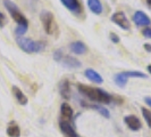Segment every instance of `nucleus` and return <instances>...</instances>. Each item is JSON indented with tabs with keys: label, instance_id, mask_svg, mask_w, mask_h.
Wrapping results in <instances>:
<instances>
[{
	"label": "nucleus",
	"instance_id": "f257e3e1",
	"mask_svg": "<svg viewBox=\"0 0 151 137\" xmlns=\"http://www.w3.org/2000/svg\"><path fill=\"white\" fill-rule=\"evenodd\" d=\"M4 5L9 12V14L12 16V18L17 23V28L15 29V34L17 37H23L24 33L29 29V21L25 16L22 14V12L19 10V8L17 7L15 2H13L12 0H4Z\"/></svg>",
	"mask_w": 151,
	"mask_h": 137
},
{
	"label": "nucleus",
	"instance_id": "f03ea898",
	"mask_svg": "<svg viewBox=\"0 0 151 137\" xmlns=\"http://www.w3.org/2000/svg\"><path fill=\"white\" fill-rule=\"evenodd\" d=\"M77 87H78V90L83 95H85L88 98H90L93 102L102 103V104H108L111 102V96L100 88H94V87H90L82 84H80Z\"/></svg>",
	"mask_w": 151,
	"mask_h": 137
},
{
	"label": "nucleus",
	"instance_id": "7ed1b4c3",
	"mask_svg": "<svg viewBox=\"0 0 151 137\" xmlns=\"http://www.w3.org/2000/svg\"><path fill=\"white\" fill-rule=\"evenodd\" d=\"M16 42L18 47L24 50L27 54H35L40 53L41 50L45 49V44L41 41H35L30 38H25V37H17L16 38Z\"/></svg>",
	"mask_w": 151,
	"mask_h": 137
},
{
	"label": "nucleus",
	"instance_id": "20e7f679",
	"mask_svg": "<svg viewBox=\"0 0 151 137\" xmlns=\"http://www.w3.org/2000/svg\"><path fill=\"white\" fill-rule=\"evenodd\" d=\"M40 20L42 22L43 29L48 34H53L57 31V24H56V20L55 16L49 10H43L40 14Z\"/></svg>",
	"mask_w": 151,
	"mask_h": 137
},
{
	"label": "nucleus",
	"instance_id": "39448f33",
	"mask_svg": "<svg viewBox=\"0 0 151 137\" xmlns=\"http://www.w3.org/2000/svg\"><path fill=\"white\" fill-rule=\"evenodd\" d=\"M110 18L116 25H118L123 30H129L131 29V23H129V18L126 17L124 12H116L111 15Z\"/></svg>",
	"mask_w": 151,
	"mask_h": 137
},
{
	"label": "nucleus",
	"instance_id": "423d86ee",
	"mask_svg": "<svg viewBox=\"0 0 151 137\" xmlns=\"http://www.w3.org/2000/svg\"><path fill=\"white\" fill-rule=\"evenodd\" d=\"M133 21L137 26H149L151 24V20L149 18V16L141 10L135 12V14L133 15Z\"/></svg>",
	"mask_w": 151,
	"mask_h": 137
},
{
	"label": "nucleus",
	"instance_id": "0eeeda50",
	"mask_svg": "<svg viewBox=\"0 0 151 137\" xmlns=\"http://www.w3.org/2000/svg\"><path fill=\"white\" fill-rule=\"evenodd\" d=\"M124 121L126 123V126L131 130H133V131H137V130L141 129V127H142L140 119L137 117H135V115H126L124 118Z\"/></svg>",
	"mask_w": 151,
	"mask_h": 137
},
{
	"label": "nucleus",
	"instance_id": "6e6552de",
	"mask_svg": "<svg viewBox=\"0 0 151 137\" xmlns=\"http://www.w3.org/2000/svg\"><path fill=\"white\" fill-rule=\"evenodd\" d=\"M60 1L69 12L74 14H80L82 12V6L78 0H60Z\"/></svg>",
	"mask_w": 151,
	"mask_h": 137
},
{
	"label": "nucleus",
	"instance_id": "1a4fd4ad",
	"mask_svg": "<svg viewBox=\"0 0 151 137\" xmlns=\"http://www.w3.org/2000/svg\"><path fill=\"white\" fill-rule=\"evenodd\" d=\"M69 49L76 55H83L88 52V47L83 41H73L69 44Z\"/></svg>",
	"mask_w": 151,
	"mask_h": 137
},
{
	"label": "nucleus",
	"instance_id": "9d476101",
	"mask_svg": "<svg viewBox=\"0 0 151 137\" xmlns=\"http://www.w3.org/2000/svg\"><path fill=\"white\" fill-rule=\"evenodd\" d=\"M59 127H60L63 134L65 135V137H78L74 128L70 126V123L65 120H61L59 122Z\"/></svg>",
	"mask_w": 151,
	"mask_h": 137
},
{
	"label": "nucleus",
	"instance_id": "9b49d317",
	"mask_svg": "<svg viewBox=\"0 0 151 137\" xmlns=\"http://www.w3.org/2000/svg\"><path fill=\"white\" fill-rule=\"evenodd\" d=\"M84 74H85V77H86L90 81L94 82V84H102V82H104L102 77L100 76L97 71H94L93 68H86V70L84 71Z\"/></svg>",
	"mask_w": 151,
	"mask_h": 137
},
{
	"label": "nucleus",
	"instance_id": "f8f14e48",
	"mask_svg": "<svg viewBox=\"0 0 151 137\" xmlns=\"http://www.w3.org/2000/svg\"><path fill=\"white\" fill-rule=\"evenodd\" d=\"M60 62L61 64L67 68H77L82 65L78 60H76L74 57H70V56H64Z\"/></svg>",
	"mask_w": 151,
	"mask_h": 137
},
{
	"label": "nucleus",
	"instance_id": "ddd939ff",
	"mask_svg": "<svg viewBox=\"0 0 151 137\" xmlns=\"http://www.w3.org/2000/svg\"><path fill=\"white\" fill-rule=\"evenodd\" d=\"M13 94H14L15 98L17 99V102H18L21 105H26V104L29 103V99L25 96V94H24L17 86H13Z\"/></svg>",
	"mask_w": 151,
	"mask_h": 137
},
{
	"label": "nucleus",
	"instance_id": "4468645a",
	"mask_svg": "<svg viewBox=\"0 0 151 137\" xmlns=\"http://www.w3.org/2000/svg\"><path fill=\"white\" fill-rule=\"evenodd\" d=\"M88 6H89L91 12L97 14V15H100L104 10L102 4L100 0H88Z\"/></svg>",
	"mask_w": 151,
	"mask_h": 137
},
{
	"label": "nucleus",
	"instance_id": "2eb2a0df",
	"mask_svg": "<svg viewBox=\"0 0 151 137\" xmlns=\"http://www.w3.org/2000/svg\"><path fill=\"white\" fill-rule=\"evenodd\" d=\"M114 81H115V84L117 85L118 87L124 88V87L126 86V84H127V81H129V78L124 74V72H119V73L115 74V77H114Z\"/></svg>",
	"mask_w": 151,
	"mask_h": 137
},
{
	"label": "nucleus",
	"instance_id": "dca6fc26",
	"mask_svg": "<svg viewBox=\"0 0 151 137\" xmlns=\"http://www.w3.org/2000/svg\"><path fill=\"white\" fill-rule=\"evenodd\" d=\"M7 135L9 137H19L21 136V129L15 122H10L7 128Z\"/></svg>",
	"mask_w": 151,
	"mask_h": 137
},
{
	"label": "nucleus",
	"instance_id": "f3484780",
	"mask_svg": "<svg viewBox=\"0 0 151 137\" xmlns=\"http://www.w3.org/2000/svg\"><path fill=\"white\" fill-rule=\"evenodd\" d=\"M59 91H60V95L63 96V98L68 99L69 96V82L67 80H63L59 85Z\"/></svg>",
	"mask_w": 151,
	"mask_h": 137
},
{
	"label": "nucleus",
	"instance_id": "a211bd4d",
	"mask_svg": "<svg viewBox=\"0 0 151 137\" xmlns=\"http://www.w3.org/2000/svg\"><path fill=\"white\" fill-rule=\"evenodd\" d=\"M60 111H61V114H63V117L65 118V119H72L73 118V109L68 105L67 103H63L61 104V107H60Z\"/></svg>",
	"mask_w": 151,
	"mask_h": 137
},
{
	"label": "nucleus",
	"instance_id": "6ab92c4d",
	"mask_svg": "<svg viewBox=\"0 0 151 137\" xmlns=\"http://www.w3.org/2000/svg\"><path fill=\"white\" fill-rule=\"evenodd\" d=\"M124 74L127 77V78H142V79H145L148 78V76L145 73H142L140 71H124Z\"/></svg>",
	"mask_w": 151,
	"mask_h": 137
},
{
	"label": "nucleus",
	"instance_id": "aec40b11",
	"mask_svg": "<svg viewBox=\"0 0 151 137\" xmlns=\"http://www.w3.org/2000/svg\"><path fill=\"white\" fill-rule=\"evenodd\" d=\"M141 111H142V114H143L144 120L147 121L148 126L151 128V111L150 110H148L147 107H142V109H141Z\"/></svg>",
	"mask_w": 151,
	"mask_h": 137
},
{
	"label": "nucleus",
	"instance_id": "412c9836",
	"mask_svg": "<svg viewBox=\"0 0 151 137\" xmlns=\"http://www.w3.org/2000/svg\"><path fill=\"white\" fill-rule=\"evenodd\" d=\"M91 107H93L94 110H97L99 113L101 114L102 117H105V118H109V117H110V114H109V111L107 110L106 107L99 106V105H91Z\"/></svg>",
	"mask_w": 151,
	"mask_h": 137
},
{
	"label": "nucleus",
	"instance_id": "4be33fe9",
	"mask_svg": "<svg viewBox=\"0 0 151 137\" xmlns=\"http://www.w3.org/2000/svg\"><path fill=\"white\" fill-rule=\"evenodd\" d=\"M63 57H64V54L61 52L60 49H58V50H56L55 54H53V58H55V61L57 62H60L63 60Z\"/></svg>",
	"mask_w": 151,
	"mask_h": 137
},
{
	"label": "nucleus",
	"instance_id": "5701e85b",
	"mask_svg": "<svg viewBox=\"0 0 151 137\" xmlns=\"http://www.w3.org/2000/svg\"><path fill=\"white\" fill-rule=\"evenodd\" d=\"M109 38H110V40L113 41L114 44H118V42L121 41V38H119L116 33H114V32H111V33L109 34Z\"/></svg>",
	"mask_w": 151,
	"mask_h": 137
},
{
	"label": "nucleus",
	"instance_id": "b1692460",
	"mask_svg": "<svg viewBox=\"0 0 151 137\" xmlns=\"http://www.w3.org/2000/svg\"><path fill=\"white\" fill-rule=\"evenodd\" d=\"M6 23H7V18H6V16L4 13H1L0 12V29H2L5 25H6Z\"/></svg>",
	"mask_w": 151,
	"mask_h": 137
},
{
	"label": "nucleus",
	"instance_id": "393cba45",
	"mask_svg": "<svg viewBox=\"0 0 151 137\" xmlns=\"http://www.w3.org/2000/svg\"><path fill=\"white\" fill-rule=\"evenodd\" d=\"M142 34H143V37L148 39H151V28H147V29H144L142 31Z\"/></svg>",
	"mask_w": 151,
	"mask_h": 137
},
{
	"label": "nucleus",
	"instance_id": "a878e982",
	"mask_svg": "<svg viewBox=\"0 0 151 137\" xmlns=\"http://www.w3.org/2000/svg\"><path fill=\"white\" fill-rule=\"evenodd\" d=\"M144 49H145L148 53H151V45L150 44H145V45H144Z\"/></svg>",
	"mask_w": 151,
	"mask_h": 137
},
{
	"label": "nucleus",
	"instance_id": "bb28decb",
	"mask_svg": "<svg viewBox=\"0 0 151 137\" xmlns=\"http://www.w3.org/2000/svg\"><path fill=\"white\" fill-rule=\"evenodd\" d=\"M144 101H145V103H147L149 106H151V97H145Z\"/></svg>",
	"mask_w": 151,
	"mask_h": 137
},
{
	"label": "nucleus",
	"instance_id": "cd10ccee",
	"mask_svg": "<svg viewBox=\"0 0 151 137\" xmlns=\"http://www.w3.org/2000/svg\"><path fill=\"white\" fill-rule=\"evenodd\" d=\"M148 68V71H149V73H150V74H151V64H150V65H148V68Z\"/></svg>",
	"mask_w": 151,
	"mask_h": 137
},
{
	"label": "nucleus",
	"instance_id": "c85d7f7f",
	"mask_svg": "<svg viewBox=\"0 0 151 137\" xmlns=\"http://www.w3.org/2000/svg\"><path fill=\"white\" fill-rule=\"evenodd\" d=\"M147 2H148V5H150L151 6V0H147Z\"/></svg>",
	"mask_w": 151,
	"mask_h": 137
}]
</instances>
